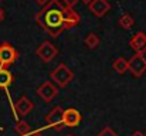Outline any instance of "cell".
I'll list each match as a JSON object with an SVG mask.
<instances>
[{"label":"cell","mask_w":146,"mask_h":136,"mask_svg":"<svg viewBox=\"0 0 146 136\" xmlns=\"http://www.w3.org/2000/svg\"><path fill=\"white\" fill-rule=\"evenodd\" d=\"M36 21L48 36L58 37L64 31L75 27L81 21V16L62 0H48L36 14Z\"/></svg>","instance_id":"1"},{"label":"cell","mask_w":146,"mask_h":136,"mask_svg":"<svg viewBox=\"0 0 146 136\" xmlns=\"http://www.w3.org/2000/svg\"><path fill=\"white\" fill-rule=\"evenodd\" d=\"M50 78H51V81H52L58 88H65V87L74 80V72H72V70H71L67 64L61 62V64H58V65L51 71Z\"/></svg>","instance_id":"2"},{"label":"cell","mask_w":146,"mask_h":136,"mask_svg":"<svg viewBox=\"0 0 146 136\" xmlns=\"http://www.w3.org/2000/svg\"><path fill=\"white\" fill-rule=\"evenodd\" d=\"M17 58H19L17 50L9 41H4L0 44V67H9L14 64Z\"/></svg>","instance_id":"3"},{"label":"cell","mask_w":146,"mask_h":136,"mask_svg":"<svg viewBox=\"0 0 146 136\" xmlns=\"http://www.w3.org/2000/svg\"><path fill=\"white\" fill-rule=\"evenodd\" d=\"M36 54H37V57H38L43 62H50V61H52V60L57 57L58 48L52 44L51 41H43L41 44L37 47Z\"/></svg>","instance_id":"4"},{"label":"cell","mask_w":146,"mask_h":136,"mask_svg":"<svg viewBox=\"0 0 146 136\" xmlns=\"http://www.w3.org/2000/svg\"><path fill=\"white\" fill-rule=\"evenodd\" d=\"M64 109L61 106H54L48 113L46 115V122L55 131H60L64 128V121H62Z\"/></svg>","instance_id":"5"},{"label":"cell","mask_w":146,"mask_h":136,"mask_svg":"<svg viewBox=\"0 0 146 136\" xmlns=\"http://www.w3.org/2000/svg\"><path fill=\"white\" fill-rule=\"evenodd\" d=\"M37 95H38L43 101L51 102V101L58 95V87H57L54 82H51V81H46V82H43V84L37 88Z\"/></svg>","instance_id":"6"},{"label":"cell","mask_w":146,"mask_h":136,"mask_svg":"<svg viewBox=\"0 0 146 136\" xmlns=\"http://www.w3.org/2000/svg\"><path fill=\"white\" fill-rule=\"evenodd\" d=\"M128 62H129V70L128 71H131L135 77H141L146 71V58L143 57V54L136 52Z\"/></svg>","instance_id":"7"},{"label":"cell","mask_w":146,"mask_h":136,"mask_svg":"<svg viewBox=\"0 0 146 136\" xmlns=\"http://www.w3.org/2000/svg\"><path fill=\"white\" fill-rule=\"evenodd\" d=\"M62 121H64V126L75 128V126H78L81 123L82 116H81L80 111H77L75 108H68V109H64Z\"/></svg>","instance_id":"8"},{"label":"cell","mask_w":146,"mask_h":136,"mask_svg":"<svg viewBox=\"0 0 146 136\" xmlns=\"http://www.w3.org/2000/svg\"><path fill=\"white\" fill-rule=\"evenodd\" d=\"M88 9L90 11L97 16V17H104L109 10H111V4L108 0H92L90 4H88Z\"/></svg>","instance_id":"9"},{"label":"cell","mask_w":146,"mask_h":136,"mask_svg":"<svg viewBox=\"0 0 146 136\" xmlns=\"http://www.w3.org/2000/svg\"><path fill=\"white\" fill-rule=\"evenodd\" d=\"M33 108H34V103L26 96V95H23V96H20L17 101H16V103H14V111L20 115V116H27L31 111H33Z\"/></svg>","instance_id":"10"},{"label":"cell","mask_w":146,"mask_h":136,"mask_svg":"<svg viewBox=\"0 0 146 136\" xmlns=\"http://www.w3.org/2000/svg\"><path fill=\"white\" fill-rule=\"evenodd\" d=\"M129 45H131V48L135 50L136 52L143 54L146 51V34L145 33H136V34L131 38Z\"/></svg>","instance_id":"11"},{"label":"cell","mask_w":146,"mask_h":136,"mask_svg":"<svg viewBox=\"0 0 146 136\" xmlns=\"http://www.w3.org/2000/svg\"><path fill=\"white\" fill-rule=\"evenodd\" d=\"M14 81L13 74L10 72V70H7V67H0V88L1 90H7Z\"/></svg>","instance_id":"12"},{"label":"cell","mask_w":146,"mask_h":136,"mask_svg":"<svg viewBox=\"0 0 146 136\" xmlns=\"http://www.w3.org/2000/svg\"><path fill=\"white\" fill-rule=\"evenodd\" d=\"M112 68H113L118 74H123V72H126V71L129 70V62L126 61V58L119 57V58H116V60L113 61Z\"/></svg>","instance_id":"13"},{"label":"cell","mask_w":146,"mask_h":136,"mask_svg":"<svg viewBox=\"0 0 146 136\" xmlns=\"http://www.w3.org/2000/svg\"><path fill=\"white\" fill-rule=\"evenodd\" d=\"M14 131L20 136H27L31 133V128H30V125L26 121H17L16 126H14Z\"/></svg>","instance_id":"14"},{"label":"cell","mask_w":146,"mask_h":136,"mask_svg":"<svg viewBox=\"0 0 146 136\" xmlns=\"http://www.w3.org/2000/svg\"><path fill=\"white\" fill-rule=\"evenodd\" d=\"M101 43V40H99V37H98L95 33H90V34H87V37H85V40H84V44L87 45L90 50H94V48H97L98 45Z\"/></svg>","instance_id":"15"},{"label":"cell","mask_w":146,"mask_h":136,"mask_svg":"<svg viewBox=\"0 0 146 136\" xmlns=\"http://www.w3.org/2000/svg\"><path fill=\"white\" fill-rule=\"evenodd\" d=\"M119 26L122 27V29H125V30H128V29H131L133 24H135V21H133V17L131 16V14H123V16H121V19H119Z\"/></svg>","instance_id":"16"},{"label":"cell","mask_w":146,"mask_h":136,"mask_svg":"<svg viewBox=\"0 0 146 136\" xmlns=\"http://www.w3.org/2000/svg\"><path fill=\"white\" fill-rule=\"evenodd\" d=\"M97 136H119V135H118V133L111 128V126H105V128H104V129H102Z\"/></svg>","instance_id":"17"},{"label":"cell","mask_w":146,"mask_h":136,"mask_svg":"<svg viewBox=\"0 0 146 136\" xmlns=\"http://www.w3.org/2000/svg\"><path fill=\"white\" fill-rule=\"evenodd\" d=\"M67 6H70V7H75L77 6V3L80 1V0H62Z\"/></svg>","instance_id":"18"},{"label":"cell","mask_w":146,"mask_h":136,"mask_svg":"<svg viewBox=\"0 0 146 136\" xmlns=\"http://www.w3.org/2000/svg\"><path fill=\"white\" fill-rule=\"evenodd\" d=\"M4 20V11H3V9L0 7V23Z\"/></svg>","instance_id":"19"},{"label":"cell","mask_w":146,"mask_h":136,"mask_svg":"<svg viewBox=\"0 0 146 136\" xmlns=\"http://www.w3.org/2000/svg\"><path fill=\"white\" fill-rule=\"evenodd\" d=\"M36 1H37V3L40 4V6H44V4H46V3H47L48 0H36Z\"/></svg>","instance_id":"20"},{"label":"cell","mask_w":146,"mask_h":136,"mask_svg":"<svg viewBox=\"0 0 146 136\" xmlns=\"http://www.w3.org/2000/svg\"><path fill=\"white\" fill-rule=\"evenodd\" d=\"M131 136H143V135H142L141 132H135V133H132Z\"/></svg>","instance_id":"21"},{"label":"cell","mask_w":146,"mask_h":136,"mask_svg":"<svg viewBox=\"0 0 146 136\" xmlns=\"http://www.w3.org/2000/svg\"><path fill=\"white\" fill-rule=\"evenodd\" d=\"M81 1H82V3H85V4H90L92 0H81Z\"/></svg>","instance_id":"22"},{"label":"cell","mask_w":146,"mask_h":136,"mask_svg":"<svg viewBox=\"0 0 146 136\" xmlns=\"http://www.w3.org/2000/svg\"><path fill=\"white\" fill-rule=\"evenodd\" d=\"M31 136H43V135H40V133H33Z\"/></svg>","instance_id":"23"},{"label":"cell","mask_w":146,"mask_h":136,"mask_svg":"<svg viewBox=\"0 0 146 136\" xmlns=\"http://www.w3.org/2000/svg\"><path fill=\"white\" fill-rule=\"evenodd\" d=\"M65 136H74V135H65Z\"/></svg>","instance_id":"24"},{"label":"cell","mask_w":146,"mask_h":136,"mask_svg":"<svg viewBox=\"0 0 146 136\" xmlns=\"http://www.w3.org/2000/svg\"><path fill=\"white\" fill-rule=\"evenodd\" d=\"M0 1H1V0H0Z\"/></svg>","instance_id":"25"}]
</instances>
